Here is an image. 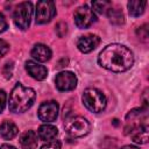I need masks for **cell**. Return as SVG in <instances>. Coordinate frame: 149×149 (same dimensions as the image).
<instances>
[{"mask_svg":"<svg viewBox=\"0 0 149 149\" xmlns=\"http://www.w3.org/2000/svg\"><path fill=\"white\" fill-rule=\"evenodd\" d=\"M99 64L113 72H123L129 70L134 63L133 52L125 45L113 43L105 47L98 57Z\"/></svg>","mask_w":149,"mask_h":149,"instance_id":"1","label":"cell"},{"mask_svg":"<svg viewBox=\"0 0 149 149\" xmlns=\"http://www.w3.org/2000/svg\"><path fill=\"white\" fill-rule=\"evenodd\" d=\"M36 98V93L33 88L26 87L17 83L9 95V109L13 113H23L28 111Z\"/></svg>","mask_w":149,"mask_h":149,"instance_id":"2","label":"cell"},{"mask_svg":"<svg viewBox=\"0 0 149 149\" xmlns=\"http://www.w3.org/2000/svg\"><path fill=\"white\" fill-rule=\"evenodd\" d=\"M83 104L84 106L93 113H100L106 107V97L105 94L97 88H86L83 93Z\"/></svg>","mask_w":149,"mask_h":149,"instance_id":"3","label":"cell"},{"mask_svg":"<svg viewBox=\"0 0 149 149\" xmlns=\"http://www.w3.org/2000/svg\"><path fill=\"white\" fill-rule=\"evenodd\" d=\"M64 127H65L66 133L70 136H72V137H81V136H85L91 130L90 122L85 118H83L80 115L68 118L65 120Z\"/></svg>","mask_w":149,"mask_h":149,"instance_id":"4","label":"cell"},{"mask_svg":"<svg viewBox=\"0 0 149 149\" xmlns=\"http://www.w3.org/2000/svg\"><path fill=\"white\" fill-rule=\"evenodd\" d=\"M31 15H33V3L29 1H24L16 6L13 14V19L15 24L21 30H26L30 24Z\"/></svg>","mask_w":149,"mask_h":149,"instance_id":"5","label":"cell"},{"mask_svg":"<svg viewBox=\"0 0 149 149\" xmlns=\"http://www.w3.org/2000/svg\"><path fill=\"white\" fill-rule=\"evenodd\" d=\"M56 15V6L54 1H38L36 3L35 20L36 23H47Z\"/></svg>","mask_w":149,"mask_h":149,"instance_id":"6","label":"cell"},{"mask_svg":"<svg viewBox=\"0 0 149 149\" xmlns=\"http://www.w3.org/2000/svg\"><path fill=\"white\" fill-rule=\"evenodd\" d=\"M74 23L78 28L80 29H85V28H88L93 22L97 21V17H95V14L94 12L87 7L86 5L84 6H80L76 9L74 12Z\"/></svg>","mask_w":149,"mask_h":149,"instance_id":"7","label":"cell"},{"mask_svg":"<svg viewBox=\"0 0 149 149\" xmlns=\"http://www.w3.org/2000/svg\"><path fill=\"white\" fill-rule=\"evenodd\" d=\"M58 104L54 100L51 101H45L43 102L38 111H37V115L40 118L41 121H44V122H52L57 119V115H58Z\"/></svg>","mask_w":149,"mask_h":149,"instance_id":"8","label":"cell"},{"mask_svg":"<svg viewBox=\"0 0 149 149\" xmlns=\"http://www.w3.org/2000/svg\"><path fill=\"white\" fill-rule=\"evenodd\" d=\"M55 83L59 91H71L77 86V77L70 71H62L56 76Z\"/></svg>","mask_w":149,"mask_h":149,"instance_id":"9","label":"cell"},{"mask_svg":"<svg viewBox=\"0 0 149 149\" xmlns=\"http://www.w3.org/2000/svg\"><path fill=\"white\" fill-rule=\"evenodd\" d=\"M99 43H100V37L97 35L90 34V35L79 37V40L77 41V48L81 52L87 54V52H91L92 50H94L99 45Z\"/></svg>","mask_w":149,"mask_h":149,"instance_id":"10","label":"cell"},{"mask_svg":"<svg viewBox=\"0 0 149 149\" xmlns=\"http://www.w3.org/2000/svg\"><path fill=\"white\" fill-rule=\"evenodd\" d=\"M26 70L36 80H43L47 78V74H48L45 66H43L36 62H33V61L26 62Z\"/></svg>","mask_w":149,"mask_h":149,"instance_id":"11","label":"cell"},{"mask_svg":"<svg viewBox=\"0 0 149 149\" xmlns=\"http://www.w3.org/2000/svg\"><path fill=\"white\" fill-rule=\"evenodd\" d=\"M30 55H31L33 58H35L38 62H47L51 57V50L45 44L38 43V44H35L34 45V48L31 49Z\"/></svg>","mask_w":149,"mask_h":149,"instance_id":"12","label":"cell"},{"mask_svg":"<svg viewBox=\"0 0 149 149\" xmlns=\"http://www.w3.org/2000/svg\"><path fill=\"white\" fill-rule=\"evenodd\" d=\"M20 146L22 149H35L37 147V134L34 130H26L20 136Z\"/></svg>","mask_w":149,"mask_h":149,"instance_id":"13","label":"cell"},{"mask_svg":"<svg viewBox=\"0 0 149 149\" xmlns=\"http://www.w3.org/2000/svg\"><path fill=\"white\" fill-rule=\"evenodd\" d=\"M19 133L16 125L12 121H3L0 125V137L3 140H12Z\"/></svg>","mask_w":149,"mask_h":149,"instance_id":"14","label":"cell"},{"mask_svg":"<svg viewBox=\"0 0 149 149\" xmlns=\"http://www.w3.org/2000/svg\"><path fill=\"white\" fill-rule=\"evenodd\" d=\"M57 134H58V129H57L55 126L48 125V123L40 126V128H38V130H37L38 139H40V140H43V141L54 140Z\"/></svg>","mask_w":149,"mask_h":149,"instance_id":"15","label":"cell"},{"mask_svg":"<svg viewBox=\"0 0 149 149\" xmlns=\"http://www.w3.org/2000/svg\"><path fill=\"white\" fill-rule=\"evenodd\" d=\"M130 135L133 137V141L139 144H146L148 142V125L143 123L140 127L135 128L130 132Z\"/></svg>","mask_w":149,"mask_h":149,"instance_id":"16","label":"cell"},{"mask_svg":"<svg viewBox=\"0 0 149 149\" xmlns=\"http://www.w3.org/2000/svg\"><path fill=\"white\" fill-rule=\"evenodd\" d=\"M147 6V1H140V0H132L128 2V12L132 16L136 17L143 14L144 8Z\"/></svg>","mask_w":149,"mask_h":149,"instance_id":"17","label":"cell"},{"mask_svg":"<svg viewBox=\"0 0 149 149\" xmlns=\"http://www.w3.org/2000/svg\"><path fill=\"white\" fill-rule=\"evenodd\" d=\"M107 16L109 19V21L114 24H122L125 22V16L121 9L119 8H109L107 10Z\"/></svg>","mask_w":149,"mask_h":149,"instance_id":"18","label":"cell"},{"mask_svg":"<svg viewBox=\"0 0 149 149\" xmlns=\"http://www.w3.org/2000/svg\"><path fill=\"white\" fill-rule=\"evenodd\" d=\"M112 7V2L102 0V1H93L92 2V8L94 12L99 13V14H105L107 13V10Z\"/></svg>","mask_w":149,"mask_h":149,"instance_id":"19","label":"cell"},{"mask_svg":"<svg viewBox=\"0 0 149 149\" xmlns=\"http://www.w3.org/2000/svg\"><path fill=\"white\" fill-rule=\"evenodd\" d=\"M136 34H137V36L140 37V40L147 42V41H148V36H149V33H148V24H143L142 27L137 28Z\"/></svg>","mask_w":149,"mask_h":149,"instance_id":"20","label":"cell"},{"mask_svg":"<svg viewBox=\"0 0 149 149\" xmlns=\"http://www.w3.org/2000/svg\"><path fill=\"white\" fill-rule=\"evenodd\" d=\"M41 149H61V142L58 140H50L43 144Z\"/></svg>","mask_w":149,"mask_h":149,"instance_id":"21","label":"cell"},{"mask_svg":"<svg viewBox=\"0 0 149 149\" xmlns=\"http://www.w3.org/2000/svg\"><path fill=\"white\" fill-rule=\"evenodd\" d=\"M66 24L64 22H58L57 26H56V33L59 37H63L65 34H66Z\"/></svg>","mask_w":149,"mask_h":149,"instance_id":"22","label":"cell"},{"mask_svg":"<svg viewBox=\"0 0 149 149\" xmlns=\"http://www.w3.org/2000/svg\"><path fill=\"white\" fill-rule=\"evenodd\" d=\"M8 50H9L8 43H7L6 41H3V40L0 38V57L5 56V55L8 52Z\"/></svg>","mask_w":149,"mask_h":149,"instance_id":"23","label":"cell"},{"mask_svg":"<svg viewBox=\"0 0 149 149\" xmlns=\"http://www.w3.org/2000/svg\"><path fill=\"white\" fill-rule=\"evenodd\" d=\"M6 92L3 90H0V113H2V111L5 109L6 106Z\"/></svg>","mask_w":149,"mask_h":149,"instance_id":"24","label":"cell"},{"mask_svg":"<svg viewBox=\"0 0 149 149\" xmlns=\"http://www.w3.org/2000/svg\"><path fill=\"white\" fill-rule=\"evenodd\" d=\"M12 70H13V65L12 63H7L3 68V74L6 78H10L12 77Z\"/></svg>","mask_w":149,"mask_h":149,"instance_id":"25","label":"cell"},{"mask_svg":"<svg viewBox=\"0 0 149 149\" xmlns=\"http://www.w3.org/2000/svg\"><path fill=\"white\" fill-rule=\"evenodd\" d=\"M6 29H7V21L2 15V13H0V33L5 31Z\"/></svg>","mask_w":149,"mask_h":149,"instance_id":"26","label":"cell"},{"mask_svg":"<svg viewBox=\"0 0 149 149\" xmlns=\"http://www.w3.org/2000/svg\"><path fill=\"white\" fill-rule=\"evenodd\" d=\"M66 64H68V59H65V58H63L59 63H58V68H63V66H66Z\"/></svg>","mask_w":149,"mask_h":149,"instance_id":"27","label":"cell"},{"mask_svg":"<svg viewBox=\"0 0 149 149\" xmlns=\"http://www.w3.org/2000/svg\"><path fill=\"white\" fill-rule=\"evenodd\" d=\"M0 149H16V148L13 146H9V144H2V146H0Z\"/></svg>","mask_w":149,"mask_h":149,"instance_id":"28","label":"cell"},{"mask_svg":"<svg viewBox=\"0 0 149 149\" xmlns=\"http://www.w3.org/2000/svg\"><path fill=\"white\" fill-rule=\"evenodd\" d=\"M121 149H140V148H137V147H135V146H123Z\"/></svg>","mask_w":149,"mask_h":149,"instance_id":"29","label":"cell"}]
</instances>
